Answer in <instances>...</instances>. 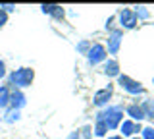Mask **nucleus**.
Segmentation results:
<instances>
[{
	"label": "nucleus",
	"mask_w": 154,
	"mask_h": 139,
	"mask_svg": "<svg viewBox=\"0 0 154 139\" xmlns=\"http://www.w3.org/2000/svg\"><path fill=\"white\" fill-rule=\"evenodd\" d=\"M118 83L122 85V87L127 91V93H131V95H139V93H143V85L139 83V81H135V79H131L129 75H122L119 74L118 75Z\"/></svg>",
	"instance_id": "7ed1b4c3"
},
{
	"label": "nucleus",
	"mask_w": 154,
	"mask_h": 139,
	"mask_svg": "<svg viewBox=\"0 0 154 139\" xmlns=\"http://www.w3.org/2000/svg\"><path fill=\"white\" fill-rule=\"evenodd\" d=\"M35 79V70L31 68H17L14 70L12 74L8 75V85L16 89H23V87H29Z\"/></svg>",
	"instance_id": "f257e3e1"
},
{
	"label": "nucleus",
	"mask_w": 154,
	"mask_h": 139,
	"mask_svg": "<svg viewBox=\"0 0 154 139\" xmlns=\"http://www.w3.org/2000/svg\"><path fill=\"white\" fill-rule=\"evenodd\" d=\"M131 139H139V137H131Z\"/></svg>",
	"instance_id": "bb28decb"
},
{
	"label": "nucleus",
	"mask_w": 154,
	"mask_h": 139,
	"mask_svg": "<svg viewBox=\"0 0 154 139\" xmlns=\"http://www.w3.org/2000/svg\"><path fill=\"white\" fill-rule=\"evenodd\" d=\"M96 120L104 122L108 129H116L123 120V108L122 106H108L104 112H100L98 116H96Z\"/></svg>",
	"instance_id": "f03ea898"
},
{
	"label": "nucleus",
	"mask_w": 154,
	"mask_h": 139,
	"mask_svg": "<svg viewBox=\"0 0 154 139\" xmlns=\"http://www.w3.org/2000/svg\"><path fill=\"white\" fill-rule=\"evenodd\" d=\"M106 131H108L106 124H104V122H100V120H96V124H94V135H96V137H104V135H106Z\"/></svg>",
	"instance_id": "dca6fc26"
},
{
	"label": "nucleus",
	"mask_w": 154,
	"mask_h": 139,
	"mask_svg": "<svg viewBox=\"0 0 154 139\" xmlns=\"http://www.w3.org/2000/svg\"><path fill=\"white\" fill-rule=\"evenodd\" d=\"M67 139H81V135H79V131H71Z\"/></svg>",
	"instance_id": "b1692460"
},
{
	"label": "nucleus",
	"mask_w": 154,
	"mask_h": 139,
	"mask_svg": "<svg viewBox=\"0 0 154 139\" xmlns=\"http://www.w3.org/2000/svg\"><path fill=\"white\" fill-rule=\"evenodd\" d=\"M41 10H42V14H48V16H52L58 21L64 20V8L58 6V4H42Z\"/></svg>",
	"instance_id": "6e6552de"
},
{
	"label": "nucleus",
	"mask_w": 154,
	"mask_h": 139,
	"mask_svg": "<svg viewBox=\"0 0 154 139\" xmlns=\"http://www.w3.org/2000/svg\"><path fill=\"white\" fill-rule=\"evenodd\" d=\"M19 118H21V116H19V110H14V108H8V110H6V114L2 116V120H4V122H8V124L17 122Z\"/></svg>",
	"instance_id": "4468645a"
},
{
	"label": "nucleus",
	"mask_w": 154,
	"mask_h": 139,
	"mask_svg": "<svg viewBox=\"0 0 154 139\" xmlns=\"http://www.w3.org/2000/svg\"><path fill=\"white\" fill-rule=\"evenodd\" d=\"M141 110H143L144 118H154V103H152V100H144Z\"/></svg>",
	"instance_id": "2eb2a0df"
},
{
	"label": "nucleus",
	"mask_w": 154,
	"mask_h": 139,
	"mask_svg": "<svg viewBox=\"0 0 154 139\" xmlns=\"http://www.w3.org/2000/svg\"><path fill=\"white\" fill-rule=\"evenodd\" d=\"M119 128H122V133L125 137H129V135H133V133H137V131H141V124H137V122H131V120H125V122L119 124Z\"/></svg>",
	"instance_id": "9d476101"
},
{
	"label": "nucleus",
	"mask_w": 154,
	"mask_h": 139,
	"mask_svg": "<svg viewBox=\"0 0 154 139\" xmlns=\"http://www.w3.org/2000/svg\"><path fill=\"white\" fill-rule=\"evenodd\" d=\"M10 106V87L8 85H0V108Z\"/></svg>",
	"instance_id": "f8f14e48"
},
{
	"label": "nucleus",
	"mask_w": 154,
	"mask_h": 139,
	"mask_svg": "<svg viewBox=\"0 0 154 139\" xmlns=\"http://www.w3.org/2000/svg\"><path fill=\"white\" fill-rule=\"evenodd\" d=\"M127 114H129L133 120H139V122L144 118V114H143V110H141V106H139V104H129V106H127Z\"/></svg>",
	"instance_id": "ddd939ff"
},
{
	"label": "nucleus",
	"mask_w": 154,
	"mask_h": 139,
	"mask_svg": "<svg viewBox=\"0 0 154 139\" xmlns=\"http://www.w3.org/2000/svg\"><path fill=\"white\" fill-rule=\"evenodd\" d=\"M119 45H122V31L116 29V31L110 33V37H108V52L110 54H118Z\"/></svg>",
	"instance_id": "1a4fd4ad"
},
{
	"label": "nucleus",
	"mask_w": 154,
	"mask_h": 139,
	"mask_svg": "<svg viewBox=\"0 0 154 139\" xmlns=\"http://www.w3.org/2000/svg\"><path fill=\"white\" fill-rule=\"evenodd\" d=\"M104 74L110 75V77H118V75H119V66H118V62H116V60H108V62H106Z\"/></svg>",
	"instance_id": "9b49d317"
},
{
	"label": "nucleus",
	"mask_w": 154,
	"mask_h": 139,
	"mask_svg": "<svg viewBox=\"0 0 154 139\" xmlns=\"http://www.w3.org/2000/svg\"><path fill=\"white\" fill-rule=\"evenodd\" d=\"M119 23H122L123 29H133L137 25V14L133 10H129V8H123L119 12Z\"/></svg>",
	"instance_id": "39448f33"
},
{
	"label": "nucleus",
	"mask_w": 154,
	"mask_h": 139,
	"mask_svg": "<svg viewBox=\"0 0 154 139\" xmlns=\"http://www.w3.org/2000/svg\"><path fill=\"white\" fill-rule=\"evenodd\" d=\"M135 14H137V20H139V17H143V20H146V17H148V12H146V8H144V6H137V10H133Z\"/></svg>",
	"instance_id": "f3484780"
},
{
	"label": "nucleus",
	"mask_w": 154,
	"mask_h": 139,
	"mask_svg": "<svg viewBox=\"0 0 154 139\" xmlns=\"http://www.w3.org/2000/svg\"><path fill=\"white\" fill-rule=\"evenodd\" d=\"M0 122H2V114H0Z\"/></svg>",
	"instance_id": "a878e982"
},
{
	"label": "nucleus",
	"mask_w": 154,
	"mask_h": 139,
	"mask_svg": "<svg viewBox=\"0 0 154 139\" xmlns=\"http://www.w3.org/2000/svg\"><path fill=\"white\" fill-rule=\"evenodd\" d=\"M4 75H6V64H4V62L0 60V79H2Z\"/></svg>",
	"instance_id": "5701e85b"
},
{
	"label": "nucleus",
	"mask_w": 154,
	"mask_h": 139,
	"mask_svg": "<svg viewBox=\"0 0 154 139\" xmlns=\"http://www.w3.org/2000/svg\"><path fill=\"white\" fill-rule=\"evenodd\" d=\"M112 93H114V87H112V85H108V87L96 91L94 97H93V103L96 104V106H104V104H108V100L112 99Z\"/></svg>",
	"instance_id": "0eeeda50"
},
{
	"label": "nucleus",
	"mask_w": 154,
	"mask_h": 139,
	"mask_svg": "<svg viewBox=\"0 0 154 139\" xmlns=\"http://www.w3.org/2000/svg\"><path fill=\"white\" fill-rule=\"evenodd\" d=\"M27 104V97L21 93V89H14L10 91V108L14 110H21Z\"/></svg>",
	"instance_id": "423d86ee"
},
{
	"label": "nucleus",
	"mask_w": 154,
	"mask_h": 139,
	"mask_svg": "<svg viewBox=\"0 0 154 139\" xmlns=\"http://www.w3.org/2000/svg\"><path fill=\"white\" fill-rule=\"evenodd\" d=\"M108 139H123L122 135H112V137H108Z\"/></svg>",
	"instance_id": "393cba45"
},
{
	"label": "nucleus",
	"mask_w": 154,
	"mask_h": 139,
	"mask_svg": "<svg viewBox=\"0 0 154 139\" xmlns=\"http://www.w3.org/2000/svg\"><path fill=\"white\" fill-rule=\"evenodd\" d=\"M79 135H81V139H89V137H91V128L85 126V128L79 131Z\"/></svg>",
	"instance_id": "aec40b11"
},
{
	"label": "nucleus",
	"mask_w": 154,
	"mask_h": 139,
	"mask_svg": "<svg viewBox=\"0 0 154 139\" xmlns=\"http://www.w3.org/2000/svg\"><path fill=\"white\" fill-rule=\"evenodd\" d=\"M141 133H143L141 139H154V128H144L141 129Z\"/></svg>",
	"instance_id": "a211bd4d"
},
{
	"label": "nucleus",
	"mask_w": 154,
	"mask_h": 139,
	"mask_svg": "<svg viewBox=\"0 0 154 139\" xmlns=\"http://www.w3.org/2000/svg\"><path fill=\"white\" fill-rule=\"evenodd\" d=\"M0 10H4L6 14H10V12L16 10V6H14V4H0Z\"/></svg>",
	"instance_id": "412c9836"
},
{
	"label": "nucleus",
	"mask_w": 154,
	"mask_h": 139,
	"mask_svg": "<svg viewBox=\"0 0 154 139\" xmlns=\"http://www.w3.org/2000/svg\"><path fill=\"white\" fill-rule=\"evenodd\" d=\"M6 21H8V14L4 12V10H0V27L6 25Z\"/></svg>",
	"instance_id": "4be33fe9"
},
{
	"label": "nucleus",
	"mask_w": 154,
	"mask_h": 139,
	"mask_svg": "<svg viewBox=\"0 0 154 139\" xmlns=\"http://www.w3.org/2000/svg\"><path fill=\"white\" fill-rule=\"evenodd\" d=\"M87 58H89V64H98V62H102L104 58H106V49L102 45H91V49H89V52H87Z\"/></svg>",
	"instance_id": "20e7f679"
},
{
	"label": "nucleus",
	"mask_w": 154,
	"mask_h": 139,
	"mask_svg": "<svg viewBox=\"0 0 154 139\" xmlns=\"http://www.w3.org/2000/svg\"><path fill=\"white\" fill-rule=\"evenodd\" d=\"M89 49H91V43H89V41H81L79 45H77V50L83 52V54H87V52H89Z\"/></svg>",
	"instance_id": "6ab92c4d"
}]
</instances>
